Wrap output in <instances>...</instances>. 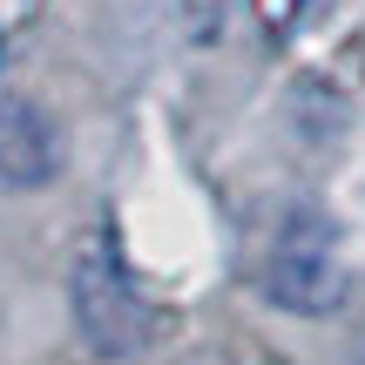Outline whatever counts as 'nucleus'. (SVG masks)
Instances as JSON below:
<instances>
[{"label":"nucleus","instance_id":"obj_1","mask_svg":"<svg viewBox=\"0 0 365 365\" xmlns=\"http://www.w3.org/2000/svg\"><path fill=\"white\" fill-rule=\"evenodd\" d=\"M68 312H75V331L81 345H88L95 359H135L149 339H156V312H149V298L129 284V271H122L108 250H81L75 271H68Z\"/></svg>","mask_w":365,"mask_h":365},{"label":"nucleus","instance_id":"obj_2","mask_svg":"<svg viewBox=\"0 0 365 365\" xmlns=\"http://www.w3.org/2000/svg\"><path fill=\"white\" fill-rule=\"evenodd\" d=\"M264 291H271V304H284V312H298V318H331L352 298V271L339 264V244H331V230L318 217H298L277 237Z\"/></svg>","mask_w":365,"mask_h":365},{"label":"nucleus","instance_id":"obj_3","mask_svg":"<svg viewBox=\"0 0 365 365\" xmlns=\"http://www.w3.org/2000/svg\"><path fill=\"white\" fill-rule=\"evenodd\" d=\"M54 176H61L54 122L41 115L34 95L0 88V182H7V190H48Z\"/></svg>","mask_w":365,"mask_h":365},{"label":"nucleus","instance_id":"obj_4","mask_svg":"<svg viewBox=\"0 0 365 365\" xmlns=\"http://www.w3.org/2000/svg\"><path fill=\"white\" fill-rule=\"evenodd\" d=\"M352 365H365V331H359V352H352Z\"/></svg>","mask_w":365,"mask_h":365}]
</instances>
